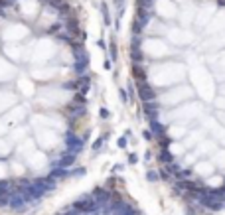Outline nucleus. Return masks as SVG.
Here are the masks:
<instances>
[{
	"label": "nucleus",
	"instance_id": "2",
	"mask_svg": "<svg viewBox=\"0 0 225 215\" xmlns=\"http://www.w3.org/2000/svg\"><path fill=\"white\" fill-rule=\"evenodd\" d=\"M128 69L166 186L196 213L225 211V0L190 24L136 0Z\"/></svg>",
	"mask_w": 225,
	"mask_h": 215
},
{
	"label": "nucleus",
	"instance_id": "1",
	"mask_svg": "<svg viewBox=\"0 0 225 215\" xmlns=\"http://www.w3.org/2000/svg\"><path fill=\"white\" fill-rule=\"evenodd\" d=\"M87 32L69 0H0V211L65 182L91 134Z\"/></svg>",
	"mask_w": 225,
	"mask_h": 215
},
{
	"label": "nucleus",
	"instance_id": "3",
	"mask_svg": "<svg viewBox=\"0 0 225 215\" xmlns=\"http://www.w3.org/2000/svg\"><path fill=\"white\" fill-rule=\"evenodd\" d=\"M53 215H144L119 180H107L77 195Z\"/></svg>",
	"mask_w": 225,
	"mask_h": 215
}]
</instances>
